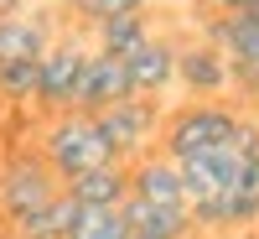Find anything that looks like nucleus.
Instances as JSON below:
<instances>
[{
	"mask_svg": "<svg viewBox=\"0 0 259 239\" xmlns=\"http://www.w3.org/2000/svg\"><path fill=\"white\" fill-rule=\"evenodd\" d=\"M233 130H239V115L233 110H223V104H187V110L171 115L161 146H166L171 161H192V156H207V151L228 146Z\"/></svg>",
	"mask_w": 259,
	"mask_h": 239,
	"instance_id": "1",
	"label": "nucleus"
},
{
	"mask_svg": "<svg viewBox=\"0 0 259 239\" xmlns=\"http://www.w3.org/2000/svg\"><path fill=\"white\" fill-rule=\"evenodd\" d=\"M47 161H52L57 177L73 182V177H83V172H94V166H109L114 151L104 146L94 115H68V120H57L47 130Z\"/></svg>",
	"mask_w": 259,
	"mask_h": 239,
	"instance_id": "2",
	"label": "nucleus"
},
{
	"mask_svg": "<svg viewBox=\"0 0 259 239\" xmlns=\"http://www.w3.org/2000/svg\"><path fill=\"white\" fill-rule=\"evenodd\" d=\"M57 198V172L52 161H36V156H21L0 172V208H6V219L21 224L31 219L36 208H47Z\"/></svg>",
	"mask_w": 259,
	"mask_h": 239,
	"instance_id": "3",
	"label": "nucleus"
},
{
	"mask_svg": "<svg viewBox=\"0 0 259 239\" xmlns=\"http://www.w3.org/2000/svg\"><path fill=\"white\" fill-rule=\"evenodd\" d=\"M124 99H135V83H130L124 57H114V52H89V68H83V83H78L73 110L104 115V110H114V104H124Z\"/></svg>",
	"mask_w": 259,
	"mask_h": 239,
	"instance_id": "4",
	"label": "nucleus"
},
{
	"mask_svg": "<svg viewBox=\"0 0 259 239\" xmlns=\"http://www.w3.org/2000/svg\"><path fill=\"white\" fill-rule=\"evenodd\" d=\"M83 68H89V52H83V47H47L41 62H36V104L68 110V104L78 99Z\"/></svg>",
	"mask_w": 259,
	"mask_h": 239,
	"instance_id": "5",
	"label": "nucleus"
},
{
	"mask_svg": "<svg viewBox=\"0 0 259 239\" xmlns=\"http://www.w3.org/2000/svg\"><path fill=\"white\" fill-rule=\"evenodd\" d=\"M94 120H99L104 146L114 151V161H119V156H135V151L156 135V110H150L145 99H124V104H114V110H104V115H94Z\"/></svg>",
	"mask_w": 259,
	"mask_h": 239,
	"instance_id": "6",
	"label": "nucleus"
},
{
	"mask_svg": "<svg viewBox=\"0 0 259 239\" xmlns=\"http://www.w3.org/2000/svg\"><path fill=\"white\" fill-rule=\"evenodd\" d=\"M130 198L156 203V208H187V187H182V166L171 156H150L130 172Z\"/></svg>",
	"mask_w": 259,
	"mask_h": 239,
	"instance_id": "7",
	"label": "nucleus"
},
{
	"mask_svg": "<svg viewBox=\"0 0 259 239\" xmlns=\"http://www.w3.org/2000/svg\"><path fill=\"white\" fill-rule=\"evenodd\" d=\"M212 37L223 42V57H228L233 78L259 83V21L254 16H228V21L212 26Z\"/></svg>",
	"mask_w": 259,
	"mask_h": 239,
	"instance_id": "8",
	"label": "nucleus"
},
{
	"mask_svg": "<svg viewBox=\"0 0 259 239\" xmlns=\"http://www.w3.org/2000/svg\"><path fill=\"white\" fill-rule=\"evenodd\" d=\"M124 68H130V83H135V99L140 94H161L166 83L177 78V47L161 42V37H150V42H140V47L124 57Z\"/></svg>",
	"mask_w": 259,
	"mask_h": 239,
	"instance_id": "9",
	"label": "nucleus"
},
{
	"mask_svg": "<svg viewBox=\"0 0 259 239\" xmlns=\"http://www.w3.org/2000/svg\"><path fill=\"white\" fill-rule=\"evenodd\" d=\"M68 192H73V203H83V208H124V198H130V172L119 161L94 166V172H83V177H73Z\"/></svg>",
	"mask_w": 259,
	"mask_h": 239,
	"instance_id": "10",
	"label": "nucleus"
},
{
	"mask_svg": "<svg viewBox=\"0 0 259 239\" xmlns=\"http://www.w3.org/2000/svg\"><path fill=\"white\" fill-rule=\"evenodd\" d=\"M124 224L130 234L140 239H182L192 229V208H156V203H140V198H124Z\"/></svg>",
	"mask_w": 259,
	"mask_h": 239,
	"instance_id": "11",
	"label": "nucleus"
},
{
	"mask_svg": "<svg viewBox=\"0 0 259 239\" xmlns=\"http://www.w3.org/2000/svg\"><path fill=\"white\" fill-rule=\"evenodd\" d=\"M177 78L192 94H218V89H228L233 68L218 47H187V52H177Z\"/></svg>",
	"mask_w": 259,
	"mask_h": 239,
	"instance_id": "12",
	"label": "nucleus"
},
{
	"mask_svg": "<svg viewBox=\"0 0 259 239\" xmlns=\"http://www.w3.org/2000/svg\"><path fill=\"white\" fill-rule=\"evenodd\" d=\"M254 219H259V192H244V187L218 192L207 203H192V224H202V229H239Z\"/></svg>",
	"mask_w": 259,
	"mask_h": 239,
	"instance_id": "13",
	"label": "nucleus"
},
{
	"mask_svg": "<svg viewBox=\"0 0 259 239\" xmlns=\"http://www.w3.org/2000/svg\"><path fill=\"white\" fill-rule=\"evenodd\" d=\"M47 52V21L41 16H11L0 21V68L6 62H31Z\"/></svg>",
	"mask_w": 259,
	"mask_h": 239,
	"instance_id": "14",
	"label": "nucleus"
},
{
	"mask_svg": "<svg viewBox=\"0 0 259 239\" xmlns=\"http://www.w3.org/2000/svg\"><path fill=\"white\" fill-rule=\"evenodd\" d=\"M78 213H83V203H73V192H57L47 208H36L31 219H21L16 234L21 239H68L78 229Z\"/></svg>",
	"mask_w": 259,
	"mask_h": 239,
	"instance_id": "15",
	"label": "nucleus"
},
{
	"mask_svg": "<svg viewBox=\"0 0 259 239\" xmlns=\"http://www.w3.org/2000/svg\"><path fill=\"white\" fill-rule=\"evenodd\" d=\"M140 42H150L145 16H109V21H99V52L130 57V52L140 47Z\"/></svg>",
	"mask_w": 259,
	"mask_h": 239,
	"instance_id": "16",
	"label": "nucleus"
},
{
	"mask_svg": "<svg viewBox=\"0 0 259 239\" xmlns=\"http://www.w3.org/2000/svg\"><path fill=\"white\" fill-rule=\"evenodd\" d=\"M68 239H130V224L119 208H83L78 213V229Z\"/></svg>",
	"mask_w": 259,
	"mask_h": 239,
	"instance_id": "17",
	"label": "nucleus"
},
{
	"mask_svg": "<svg viewBox=\"0 0 259 239\" xmlns=\"http://www.w3.org/2000/svg\"><path fill=\"white\" fill-rule=\"evenodd\" d=\"M36 62H41V57H31V62H6V68H0V94H11V99H36Z\"/></svg>",
	"mask_w": 259,
	"mask_h": 239,
	"instance_id": "18",
	"label": "nucleus"
},
{
	"mask_svg": "<svg viewBox=\"0 0 259 239\" xmlns=\"http://www.w3.org/2000/svg\"><path fill=\"white\" fill-rule=\"evenodd\" d=\"M68 6L99 26V21H109V16H140V11H145V0H68Z\"/></svg>",
	"mask_w": 259,
	"mask_h": 239,
	"instance_id": "19",
	"label": "nucleus"
},
{
	"mask_svg": "<svg viewBox=\"0 0 259 239\" xmlns=\"http://www.w3.org/2000/svg\"><path fill=\"white\" fill-rule=\"evenodd\" d=\"M212 6H223L228 16H244V11H254V6H259V0H212Z\"/></svg>",
	"mask_w": 259,
	"mask_h": 239,
	"instance_id": "20",
	"label": "nucleus"
},
{
	"mask_svg": "<svg viewBox=\"0 0 259 239\" xmlns=\"http://www.w3.org/2000/svg\"><path fill=\"white\" fill-rule=\"evenodd\" d=\"M11 16H21V11H16V0H0V21H11Z\"/></svg>",
	"mask_w": 259,
	"mask_h": 239,
	"instance_id": "21",
	"label": "nucleus"
},
{
	"mask_svg": "<svg viewBox=\"0 0 259 239\" xmlns=\"http://www.w3.org/2000/svg\"><path fill=\"white\" fill-rule=\"evenodd\" d=\"M244 16H254V21H259V6H254V11H244Z\"/></svg>",
	"mask_w": 259,
	"mask_h": 239,
	"instance_id": "22",
	"label": "nucleus"
},
{
	"mask_svg": "<svg viewBox=\"0 0 259 239\" xmlns=\"http://www.w3.org/2000/svg\"><path fill=\"white\" fill-rule=\"evenodd\" d=\"M130 239H140V234H130Z\"/></svg>",
	"mask_w": 259,
	"mask_h": 239,
	"instance_id": "23",
	"label": "nucleus"
}]
</instances>
